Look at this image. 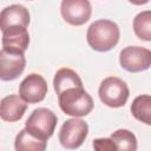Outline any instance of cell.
I'll return each instance as SVG.
<instances>
[{
    "label": "cell",
    "instance_id": "cell-3",
    "mask_svg": "<svg viewBox=\"0 0 151 151\" xmlns=\"http://www.w3.org/2000/svg\"><path fill=\"white\" fill-rule=\"evenodd\" d=\"M57 114L47 107H38L32 111L25 122V130L33 137L47 142L54 133L57 126Z\"/></svg>",
    "mask_w": 151,
    "mask_h": 151
},
{
    "label": "cell",
    "instance_id": "cell-17",
    "mask_svg": "<svg viewBox=\"0 0 151 151\" xmlns=\"http://www.w3.org/2000/svg\"><path fill=\"white\" fill-rule=\"evenodd\" d=\"M134 34L144 41H151V12L149 9L138 13L133 19Z\"/></svg>",
    "mask_w": 151,
    "mask_h": 151
},
{
    "label": "cell",
    "instance_id": "cell-4",
    "mask_svg": "<svg viewBox=\"0 0 151 151\" xmlns=\"http://www.w3.org/2000/svg\"><path fill=\"white\" fill-rule=\"evenodd\" d=\"M98 94L104 105L112 109H118L126 104L130 90L123 79L118 77H107L100 83Z\"/></svg>",
    "mask_w": 151,
    "mask_h": 151
},
{
    "label": "cell",
    "instance_id": "cell-6",
    "mask_svg": "<svg viewBox=\"0 0 151 151\" xmlns=\"http://www.w3.org/2000/svg\"><path fill=\"white\" fill-rule=\"evenodd\" d=\"M119 64L127 72L146 71L151 65V52L142 46H126L119 53Z\"/></svg>",
    "mask_w": 151,
    "mask_h": 151
},
{
    "label": "cell",
    "instance_id": "cell-7",
    "mask_svg": "<svg viewBox=\"0 0 151 151\" xmlns=\"http://www.w3.org/2000/svg\"><path fill=\"white\" fill-rule=\"evenodd\" d=\"M47 83L45 78L38 73H31L24 78L19 85V97L27 104L40 103L47 94Z\"/></svg>",
    "mask_w": 151,
    "mask_h": 151
},
{
    "label": "cell",
    "instance_id": "cell-1",
    "mask_svg": "<svg viewBox=\"0 0 151 151\" xmlns=\"http://www.w3.org/2000/svg\"><path fill=\"white\" fill-rule=\"evenodd\" d=\"M120 31L118 25L109 19L93 21L86 32V40L90 47L97 52L111 51L119 41Z\"/></svg>",
    "mask_w": 151,
    "mask_h": 151
},
{
    "label": "cell",
    "instance_id": "cell-9",
    "mask_svg": "<svg viewBox=\"0 0 151 151\" xmlns=\"http://www.w3.org/2000/svg\"><path fill=\"white\" fill-rule=\"evenodd\" d=\"M29 44V34L27 28L12 26L2 31L4 51L12 54H24Z\"/></svg>",
    "mask_w": 151,
    "mask_h": 151
},
{
    "label": "cell",
    "instance_id": "cell-10",
    "mask_svg": "<svg viewBox=\"0 0 151 151\" xmlns=\"http://www.w3.org/2000/svg\"><path fill=\"white\" fill-rule=\"evenodd\" d=\"M26 66L24 54H12L4 50L0 51V80L12 81L20 77Z\"/></svg>",
    "mask_w": 151,
    "mask_h": 151
},
{
    "label": "cell",
    "instance_id": "cell-13",
    "mask_svg": "<svg viewBox=\"0 0 151 151\" xmlns=\"http://www.w3.org/2000/svg\"><path fill=\"white\" fill-rule=\"evenodd\" d=\"M53 87H54V91L58 96L67 88L83 87V81L76 71L67 68V67H63V68L58 70L54 74Z\"/></svg>",
    "mask_w": 151,
    "mask_h": 151
},
{
    "label": "cell",
    "instance_id": "cell-11",
    "mask_svg": "<svg viewBox=\"0 0 151 151\" xmlns=\"http://www.w3.org/2000/svg\"><path fill=\"white\" fill-rule=\"evenodd\" d=\"M29 25V12L28 9L20 5L14 4L5 7L0 12V29L5 31L12 26L27 27Z\"/></svg>",
    "mask_w": 151,
    "mask_h": 151
},
{
    "label": "cell",
    "instance_id": "cell-14",
    "mask_svg": "<svg viewBox=\"0 0 151 151\" xmlns=\"http://www.w3.org/2000/svg\"><path fill=\"white\" fill-rule=\"evenodd\" d=\"M47 142L40 140L29 134L25 129L21 130L14 140L15 151H46Z\"/></svg>",
    "mask_w": 151,
    "mask_h": 151
},
{
    "label": "cell",
    "instance_id": "cell-12",
    "mask_svg": "<svg viewBox=\"0 0 151 151\" xmlns=\"http://www.w3.org/2000/svg\"><path fill=\"white\" fill-rule=\"evenodd\" d=\"M27 110V104L17 94L6 96L0 100V118L7 123L20 120Z\"/></svg>",
    "mask_w": 151,
    "mask_h": 151
},
{
    "label": "cell",
    "instance_id": "cell-16",
    "mask_svg": "<svg viewBox=\"0 0 151 151\" xmlns=\"http://www.w3.org/2000/svg\"><path fill=\"white\" fill-rule=\"evenodd\" d=\"M110 138L114 142L117 151H137V138L133 132L126 129H119L111 133Z\"/></svg>",
    "mask_w": 151,
    "mask_h": 151
},
{
    "label": "cell",
    "instance_id": "cell-5",
    "mask_svg": "<svg viewBox=\"0 0 151 151\" xmlns=\"http://www.w3.org/2000/svg\"><path fill=\"white\" fill-rule=\"evenodd\" d=\"M88 133V125L80 118L67 119L60 127L59 142L67 150H76L83 145Z\"/></svg>",
    "mask_w": 151,
    "mask_h": 151
},
{
    "label": "cell",
    "instance_id": "cell-2",
    "mask_svg": "<svg viewBox=\"0 0 151 151\" xmlns=\"http://www.w3.org/2000/svg\"><path fill=\"white\" fill-rule=\"evenodd\" d=\"M61 111L74 118L87 116L93 110V99L83 87H71L58 94Z\"/></svg>",
    "mask_w": 151,
    "mask_h": 151
},
{
    "label": "cell",
    "instance_id": "cell-8",
    "mask_svg": "<svg viewBox=\"0 0 151 151\" xmlns=\"http://www.w3.org/2000/svg\"><path fill=\"white\" fill-rule=\"evenodd\" d=\"M60 13L67 24L81 26L90 20L92 7L88 0H63Z\"/></svg>",
    "mask_w": 151,
    "mask_h": 151
},
{
    "label": "cell",
    "instance_id": "cell-15",
    "mask_svg": "<svg viewBox=\"0 0 151 151\" xmlns=\"http://www.w3.org/2000/svg\"><path fill=\"white\" fill-rule=\"evenodd\" d=\"M131 113L137 120L151 125V97L149 94L136 97L131 104Z\"/></svg>",
    "mask_w": 151,
    "mask_h": 151
},
{
    "label": "cell",
    "instance_id": "cell-18",
    "mask_svg": "<svg viewBox=\"0 0 151 151\" xmlns=\"http://www.w3.org/2000/svg\"><path fill=\"white\" fill-rule=\"evenodd\" d=\"M92 146H93L94 151H117V146L110 137L94 139L92 142Z\"/></svg>",
    "mask_w": 151,
    "mask_h": 151
}]
</instances>
